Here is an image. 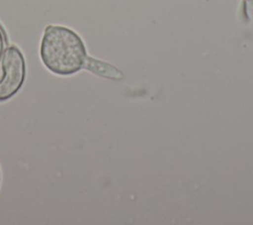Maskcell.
Segmentation results:
<instances>
[{
	"instance_id": "obj_1",
	"label": "cell",
	"mask_w": 253,
	"mask_h": 225,
	"mask_svg": "<svg viewBox=\"0 0 253 225\" xmlns=\"http://www.w3.org/2000/svg\"><path fill=\"white\" fill-rule=\"evenodd\" d=\"M40 56L50 72L62 76L78 72L88 59L81 37L73 30L58 25H48L44 29Z\"/></svg>"
},
{
	"instance_id": "obj_2",
	"label": "cell",
	"mask_w": 253,
	"mask_h": 225,
	"mask_svg": "<svg viewBox=\"0 0 253 225\" xmlns=\"http://www.w3.org/2000/svg\"><path fill=\"white\" fill-rule=\"evenodd\" d=\"M26 78V62L23 54L15 46L0 52V102L7 101L22 88Z\"/></svg>"
},
{
	"instance_id": "obj_3",
	"label": "cell",
	"mask_w": 253,
	"mask_h": 225,
	"mask_svg": "<svg viewBox=\"0 0 253 225\" xmlns=\"http://www.w3.org/2000/svg\"><path fill=\"white\" fill-rule=\"evenodd\" d=\"M3 50V40L1 38V32H0V52Z\"/></svg>"
},
{
	"instance_id": "obj_4",
	"label": "cell",
	"mask_w": 253,
	"mask_h": 225,
	"mask_svg": "<svg viewBox=\"0 0 253 225\" xmlns=\"http://www.w3.org/2000/svg\"><path fill=\"white\" fill-rule=\"evenodd\" d=\"M0 184H1V171H0Z\"/></svg>"
}]
</instances>
